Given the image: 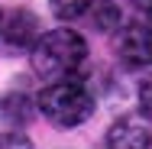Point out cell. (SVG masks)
<instances>
[{
	"instance_id": "cell-2",
	"label": "cell",
	"mask_w": 152,
	"mask_h": 149,
	"mask_svg": "<svg viewBox=\"0 0 152 149\" xmlns=\"http://www.w3.org/2000/svg\"><path fill=\"white\" fill-rule=\"evenodd\" d=\"M36 104H39V114L49 120L52 126H61V130L81 126L84 120H91L94 107H97V101L88 91V84L75 81V78L49 81L45 88L39 91Z\"/></svg>"
},
{
	"instance_id": "cell-10",
	"label": "cell",
	"mask_w": 152,
	"mask_h": 149,
	"mask_svg": "<svg viewBox=\"0 0 152 149\" xmlns=\"http://www.w3.org/2000/svg\"><path fill=\"white\" fill-rule=\"evenodd\" d=\"M0 146H32V139L26 133H20V130H7V133H0Z\"/></svg>"
},
{
	"instance_id": "cell-5",
	"label": "cell",
	"mask_w": 152,
	"mask_h": 149,
	"mask_svg": "<svg viewBox=\"0 0 152 149\" xmlns=\"http://www.w3.org/2000/svg\"><path fill=\"white\" fill-rule=\"evenodd\" d=\"M104 143L110 149H146L152 146V130L142 114H126V117L110 123Z\"/></svg>"
},
{
	"instance_id": "cell-6",
	"label": "cell",
	"mask_w": 152,
	"mask_h": 149,
	"mask_svg": "<svg viewBox=\"0 0 152 149\" xmlns=\"http://www.w3.org/2000/svg\"><path fill=\"white\" fill-rule=\"evenodd\" d=\"M32 117V101L23 94V91H10L0 97V120L13 130H20L23 123H29Z\"/></svg>"
},
{
	"instance_id": "cell-8",
	"label": "cell",
	"mask_w": 152,
	"mask_h": 149,
	"mask_svg": "<svg viewBox=\"0 0 152 149\" xmlns=\"http://www.w3.org/2000/svg\"><path fill=\"white\" fill-rule=\"evenodd\" d=\"M94 0H52V13L58 16L61 23H81V16L88 13V7H91Z\"/></svg>"
},
{
	"instance_id": "cell-4",
	"label": "cell",
	"mask_w": 152,
	"mask_h": 149,
	"mask_svg": "<svg viewBox=\"0 0 152 149\" xmlns=\"http://www.w3.org/2000/svg\"><path fill=\"white\" fill-rule=\"evenodd\" d=\"M39 36V16L32 10H10L7 20H0V46L7 52H29Z\"/></svg>"
},
{
	"instance_id": "cell-7",
	"label": "cell",
	"mask_w": 152,
	"mask_h": 149,
	"mask_svg": "<svg viewBox=\"0 0 152 149\" xmlns=\"http://www.w3.org/2000/svg\"><path fill=\"white\" fill-rule=\"evenodd\" d=\"M81 23L88 29H94V32H110L120 23V10H117L113 0H94L91 7H88V13L81 16Z\"/></svg>"
},
{
	"instance_id": "cell-12",
	"label": "cell",
	"mask_w": 152,
	"mask_h": 149,
	"mask_svg": "<svg viewBox=\"0 0 152 149\" xmlns=\"http://www.w3.org/2000/svg\"><path fill=\"white\" fill-rule=\"evenodd\" d=\"M0 20H3V16H0Z\"/></svg>"
},
{
	"instance_id": "cell-9",
	"label": "cell",
	"mask_w": 152,
	"mask_h": 149,
	"mask_svg": "<svg viewBox=\"0 0 152 149\" xmlns=\"http://www.w3.org/2000/svg\"><path fill=\"white\" fill-rule=\"evenodd\" d=\"M139 110H142V117L152 120V71L139 81Z\"/></svg>"
},
{
	"instance_id": "cell-11",
	"label": "cell",
	"mask_w": 152,
	"mask_h": 149,
	"mask_svg": "<svg viewBox=\"0 0 152 149\" xmlns=\"http://www.w3.org/2000/svg\"><path fill=\"white\" fill-rule=\"evenodd\" d=\"M136 3V10L146 16V23H152V0H133Z\"/></svg>"
},
{
	"instance_id": "cell-1",
	"label": "cell",
	"mask_w": 152,
	"mask_h": 149,
	"mask_svg": "<svg viewBox=\"0 0 152 149\" xmlns=\"http://www.w3.org/2000/svg\"><path fill=\"white\" fill-rule=\"evenodd\" d=\"M88 59V42L84 36L71 26L39 32L36 42L29 46V65L32 71L45 81H58V78H75L78 68Z\"/></svg>"
},
{
	"instance_id": "cell-3",
	"label": "cell",
	"mask_w": 152,
	"mask_h": 149,
	"mask_svg": "<svg viewBox=\"0 0 152 149\" xmlns=\"http://www.w3.org/2000/svg\"><path fill=\"white\" fill-rule=\"evenodd\" d=\"M113 52L120 65L126 68H149L152 65V23L146 20H129V23H117L113 32Z\"/></svg>"
}]
</instances>
